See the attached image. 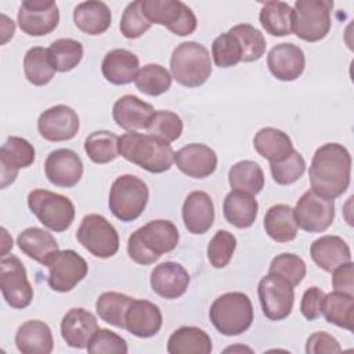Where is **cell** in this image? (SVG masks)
Instances as JSON below:
<instances>
[{
	"mask_svg": "<svg viewBox=\"0 0 354 354\" xmlns=\"http://www.w3.org/2000/svg\"><path fill=\"white\" fill-rule=\"evenodd\" d=\"M86 348L93 354H126L129 351L126 340L105 328L97 329Z\"/></svg>",
	"mask_w": 354,
	"mask_h": 354,
	"instance_id": "cell-50",
	"label": "cell"
},
{
	"mask_svg": "<svg viewBox=\"0 0 354 354\" xmlns=\"http://www.w3.org/2000/svg\"><path fill=\"white\" fill-rule=\"evenodd\" d=\"M171 75L169 71L159 64H147L138 69L134 84L147 95H160L166 93L171 86Z\"/></svg>",
	"mask_w": 354,
	"mask_h": 354,
	"instance_id": "cell-41",
	"label": "cell"
},
{
	"mask_svg": "<svg viewBox=\"0 0 354 354\" xmlns=\"http://www.w3.org/2000/svg\"><path fill=\"white\" fill-rule=\"evenodd\" d=\"M138 69V57L126 48H115L108 51L101 64V71L105 80L116 86L134 82Z\"/></svg>",
	"mask_w": 354,
	"mask_h": 354,
	"instance_id": "cell-26",
	"label": "cell"
},
{
	"mask_svg": "<svg viewBox=\"0 0 354 354\" xmlns=\"http://www.w3.org/2000/svg\"><path fill=\"white\" fill-rule=\"evenodd\" d=\"M264 230L267 235L277 242L293 241L297 235L293 209L283 203L271 206L264 216Z\"/></svg>",
	"mask_w": 354,
	"mask_h": 354,
	"instance_id": "cell-34",
	"label": "cell"
},
{
	"mask_svg": "<svg viewBox=\"0 0 354 354\" xmlns=\"http://www.w3.org/2000/svg\"><path fill=\"white\" fill-rule=\"evenodd\" d=\"M171 77L184 87L202 86L212 73L209 50L196 41L178 44L170 57Z\"/></svg>",
	"mask_w": 354,
	"mask_h": 354,
	"instance_id": "cell-5",
	"label": "cell"
},
{
	"mask_svg": "<svg viewBox=\"0 0 354 354\" xmlns=\"http://www.w3.org/2000/svg\"><path fill=\"white\" fill-rule=\"evenodd\" d=\"M293 288L286 279L275 274L268 272L260 279L257 286L259 300L263 314L268 319L282 321L292 313L295 303Z\"/></svg>",
	"mask_w": 354,
	"mask_h": 354,
	"instance_id": "cell-13",
	"label": "cell"
},
{
	"mask_svg": "<svg viewBox=\"0 0 354 354\" xmlns=\"http://www.w3.org/2000/svg\"><path fill=\"white\" fill-rule=\"evenodd\" d=\"M308 177L315 194L326 199L343 195L351 180V155L348 149L339 142L321 145L313 156Z\"/></svg>",
	"mask_w": 354,
	"mask_h": 354,
	"instance_id": "cell-1",
	"label": "cell"
},
{
	"mask_svg": "<svg viewBox=\"0 0 354 354\" xmlns=\"http://www.w3.org/2000/svg\"><path fill=\"white\" fill-rule=\"evenodd\" d=\"M148 198V187L141 178L133 174H122L111 185L108 206L116 218L130 223L142 214Z\"/></svg>",
	"mask_w": 354,
	"mask_h": 354,
	"instance_id": "cell-6",
	"label": "cell"
},
{
	"mask_svg": "<svg viewBox=\"0 0 354 354\" xmlns=\"http://www.w3.org/2000/svg\"><path fill=\"white\" fill-rule=\"evenodd\" d=\"M133 299L119 292H104L95 301L97 314L102 321L116 328L124 329L126 313Z\"/></svg>",
	"mask_w": 354,
	"mask_h": 354,
	"instance_id": "cell-40",
	"label": "cell"
},
{
	"mask_svg": "<svg viewBox=\"0 0 354 354\" xmlns=\"http://www.w3.org/2000/svg\"><path fill=\"white\" fill-rule=\"evenodd\" d=\"M83 170L80 156L68 148H59L50 152L44 162L46 177L55 187H75L80 181Z\"/></svg>",
	"mask_w": 354,
	"mask_h": 354,
	"instance_id": "cell-17",
	"label": "cell"
},
{
	"mask_svg": "<svg viewBox=\"0 0 354 354\" xmlns=\"http://www.w3.org/2000/svg\"><path fill=\"white\" fill-rule=\"evenodd\" d=\"M342 347L339 342L326 332H315L308 336L306 342L307 354H322V353H340Z\"/></svg>",
	"mask_w": 354,
	"mask_h": 354,
	"instance_id": "cell-52",
	"label": "cell"
},
{
	"mask_svg": "<svg viewBox=\"0 0 354 354\" xmlns=\"http://www.w3.org/2000/svg\"><path fill=\"white\" fill-rule=\"evenodd\" d=\"M212 350L210 336L198 326H181L167 340L170 354H210Z\"/></svg>",
	"mask_w": 354,
	"mask_h": 354,
	"instance_id": "cell-32",
	"label": "cell"
},
{
	"mask_svg": "<svg viewBox=\"0 0 354 354\" xmlns=\"http://www.w3.org/2000/svg\"><path fill=\"white\" fill-rule=\"evenodd\" d=\"M332 10L330 0H296L292 32L308 43L322 40L330 30Z\"/></svg>",
	"mask_w": 354,
	"mask_h": 354,
	"instance_id": "cell-7",
	"label": "cell"
},
{
	"mask_svg": "<svg viewBox=\"0 0 354 354\" xmlns=\"http://www.w3.org/2000/svg\"><path fill=\"white\" fill-rule=\"evenodd\" d=\"M0 289L12 308H25L32 303L33 288L22 261L14 254L3 256L0 260Z\"/></svg>",
	"mask_w": 354,
	"mask_h": 354,
	"instance_id": "cell-12",
	"label": "cell"
},
{
	"mask_svg": "<svg viewBox=\"0 0 354 354\" xmlns=\"http://www.w3.org/2000/svg\"><path fill=\"white\" fill-rule=\"evenodd\" d=\"M310 254L314 263L326 272L351 261V252L346 241L337 235H324L311 243Z\"/></svg>",
	"mask_w": 354,
	"mask_h": 354,
	"instance_id": "cell-27",
	"label": "cell"
},
{
	"mask_svg": "<svg viewBox=\"0 0 354 354\" xmlns=\"http://www.w3.org/2000/svg\"><path fill=\"white\" fill-rule=\"evenodd\" d=\"M225 353H228V351H249V353H252V350L249 348V347H245V346H231V347H227L225 350H224Z\"/></svg>",
	"mask_w": 354,
	"mask_h": 354,
	"instance_id": "cell-55",
	"label": "cell"
},
{
	"mask_svg": "<svg viewBox=\"0 0 354 354\" xmlns=\"http://www.w3.org/2000/svg\"><path fill=\"white\" fill-rule=\"evenodd\" d=\"M162 313L156 304L148 300L133 299L126 313L124 329L137 337L145 339L155 336L162 328Z\"/></svg>",
	"mask_w": 354,
	"mask_h": 354,
	"instance_id": "cell-22",
	"label": "cell"
},
{
	"mask_svg": "<svg viewBox=\"0 0 354 354\" xmlns=\"http://www.w3.org/2000/svg\"><path fill=\"white\" fill-rule=\"evenodd\" d=\"M267 66L278 80L293 82L301 76L306 68V55L293 43H279L268 51Z\"/></svg>",
	"mask_w": 354,
	"mask_h": 354,
	"instance_id": "cell-19",
	"label": "cell"
},
{
	"mask_svg": "<svg viewBox=\"0 0 354 354\" xmlns=\"http://www.w3.org/2000/svg\"><path fill=\"white\" fill-rule=\"evenodd\" d=\"M79 116L71 106L59 104L40 113L37 130L40 136L53 142L72 140L79 131Z\"/></svg>",
	"mask_w": 354,
	"mask_h": 354,
	"instance_id": "cell-16",
	"label": "cell"
},
{
	"mask_svg": "<svg viewBox=\"0 0 354 354\" xmlns=\"http://www.w3.org/2000/svg\"><path fill=\"white\" fill-rule=\"evenodd\" d=\"M228 183L232 189L257 195L264 187V173L259 163L253 160H241L231 166Z\"/></svg>",
	"mask_w": 354,
	"mask_h": 354,
	"instance_id": "cell-38",
	"label": "cell"
},
{
	"mask_svg": "<svg viewBox=\"0 0 354 354\" xmlns=\"http://www.w3.org/2000/svg\"><path fill=\"white\" fill-rule=\"evenodd\" d=\"M174 163L188 177L206 178L217 167V155L210 147L194 142L174 152Z\"/></svg>",
	"mask_w": 354,
	"mask_h": 354,
	"instance_id": "cell-20",
	"label": "cell"
},
{
	"mask_svg": "<svg viewBox=\"0 0 354 354\" xmlns=\"http://www.w3.org/2000/svg\"><path fill=\"white\" fill-rule=\"evenodd\" d=\"M180 234L169 220H152L136 230L127 241L129 257L137 264H152L163 253L176 249Z\"/></svg>",
	"mask_w": 354,
	"mask_h": 354,
	"instance_id": "cell-2",
	"label": "cell"
},
{
	"mask_svg": "<svg viewBox=\"0 0 354 354\" xmlns=\"http://www.w3.org/2000/svg\"><path fill=\"white\" fill-rule=\"evenodd\" d=\"M212 55L218 68L235 66L242 58L239 41L230 32L221 33L212 43Z\"/></svg>",
	"mask_w": 354,
	"mask_h": 354,
	"instance_id": "cell-48",
	"label": "cell"
},
{
	"mask_svg": "<svg viewBox=\"0 0 354 354\" xmlns=\"http://www.w3.org/2000/svg\"><path fill=\"white\" fill-rule=\"evenodd\" d=\"M259 19L271 36H286L292 33L293 8L285 1H267L263 3Z\"/></svg>",
	"mask_w": 354,
	"mask_h": 354,
	"instance_id": "cell-35",
	"label": "cell"
},
{
	"mask_svg": "<svg viewBox=\"0 0 354 354\" xmlns=\"http://www.w3.org/2000/svg\"><path fill=\"white\" fill-rule=\"evenodd\" d=\"M33 145L17 136H10L0 148V170H1V188L12 184L18 176V170L29 167L35 162Z\"/></svg>",
	"mask_w": 354,
	"mask_h": 354,
	"instance_id": "cell-18",
	"label": "cell"
},
{
	"mask_svg": "<svg viewBox=\"0 0 354 354\" xmlns=\"http://www.w3.org/2000/svg\"><path fill=\"white\" fill-rule=\"evenodd\" d=\"M73 21L83 33L97 36L108 30L112 22V14L104 1H83L75 7Z\"/></svg>",
	"mask_w": 354,
	"mask_h": 354,
	"instance_id": "cell-30",
	"label": "cell"
},
{
	"mask_svg": "<svg viewBox=\"0 0 354 354\" xmlns=\"http://www.w3.org/2000/svg\"><path fill=\"white\" fill-rule=\"evenodd\" d=\"M268 272L286 279L292 286H297L304 279L307 267L304 260L297 254L281 253L272 259Z\"/></svg>",
	"mask_w": 354,
	"mask_h": 354,
	"instance_id": "cell-44",
	"label": "cell"
},
{
	"mask_svg": "<svg viewBox=\"0 0 354 354\" xmlns=\"http://www.w3.org/2000/svg\"><path fill=\"white\" fill-rule=\"evenodd\" d=\"M50 58L57 72H69L83 58V46L75 39H58L48 47Z\"/></svg>",
	"mask_w": 354,
	"mask_h": 354,
	"instance_id": "cell-43",
	"label": "cell"
},
{
	"mask_svg": "<svg viewBox=\"0 0 354 354\" xmlns=\"http://www.w3.org/2000/svg\"><path fill=\"white\" fill-rule=\"evenodd\" d=\"M148 134L155 136L166 142L176 141L183 133L181 118L171 111H155L148 127Z\"/></svg>",
	"mask_w": 354,
	"mask_h": 354,
	"instance_id": "cell-45",
	"label": "cell"
},
{
	"mask_svg": "<svg viewBox=\"0 0 354 354\" xmlns=\"http://www.w3.org/2000/svg\"><path fill=\"white\" fill-rule=\"evenodd\" d=\"M183 221L188 232L205 234L214 221V205L205 191H192L183 203Z\"/></svg>",
	"mask_w": 354,
	"mask_h": 354,
	"instance_id": "cell-25",
	"label": "cell"
},
{
	"mask_svg": "<svg viewBox=\"0 0 354 354\" xmlns=\"http://www.w3.org/2000/svg\"><path fill=\"white\" fill-rule=\"evenodd\" d=\"M293 213L297 227L303 231L324 232L335 220V202L308 189L299 198Z\"/></svg>",
	"mask_w": 354,
	"mask_h": 354,
	"instance_id": "cell-14",
	"label": "cell"
},
{
	"mask_svg": "<svg viewBox=\"0 0 354 354\" xmlns=\"http://www.w3.org/2000/svg\"><path fill=\"white\" fill-rule=\"evenodd\" d=\"M151 22L147 19V17L142 12L141 8V0H136L130 3L120 18V32L127 39H137L142 36L149 28Z\"/></svg>",
	"mask_w": 354,
	"mask_h": 354,
	"instance_id": "cell-49",
	"label": "cell"
},
{
	"mask_svg": "<svg viewBox=\"0 0 354 354\" xmlns=\"http://www.w3.org/2000/svg\"><path fill=\"white\" fill-rule=\"evenodd\" d=\"M259 203L254 195L232 189L223 202V213L225 220L236 228H249L257 218Z\"/></svg>",
	"mask_w": 354,
	"mask_h": 354,
	"instance_id": "cell-29",
	"label": "cell"
},
{
	"mask_svg": "<svg viewBox=\"0 0 354 354\" xmlns=\"http://www.w3.org/2000/svg\"><path fill=\"white\" fill-rule=\"evenodd\" d=\"M141 8L151 24L163 25L177 36H188L198 26L192 10L180 0H141Z\"/></svg>",
	"mask_w": 354,
	"mask_h": 354,
	"instance_id": "cell-9",
	"label": "cell"
},
{
	"mask_svg": "<svg viewBox=\"0 0 354 354\" xmlns=\"http://www.w3.org/2000/svg\"><path fill=\"white\" fill-rule=\"evenodd\" d=\"M15 346L22 354H50L54 348L50 326L40 319L24 322L15 333Z\"/></svg>",
	"mask_w": 354,
	"mask_h": 354,
	"instance_id": "cell-28",
	"label": "cell"
},
{
	"mask_svg": "<svg viewBox=\"0 0 354 354\" xmlns=\"http://www.w3.org/2000/svg\"><path fill=\"white\" fill-rule=\"evenodd\" d=\"M76 238L88 253L100 259H109L119 250V234L101 214L84 216L76 231Z\"/></svg>",
	"mask_w": 354,
	"mask_h": 354,
	"instance_id": "cell-10",
	"label": "cell"
},
{
	"mask_svg": "<svg viewBox=\"0 0 354 354\" xmlns=\"http://www.w3.org/2000/svg\"><path fill=\"white\" fill-rule=\"evenodd\" d=\"M58 22L59 11L53 0H25L18 8V25L29 36L48 35Z\"/></svg>",
	"mask_w": 354,
	"mask_h": 354,
	"instance_id": "cell-15",
	"label": "cell"
},
{
	"mask_svg": "<svg viewBox=\"0 0 354 354\" xmlns=\"http://www.w3.org/2000/svg\"><path fill=\"white\" fill-rule=\"evenodd\" d=\"M236 37L241 46L243 62H253L260 59L266 53V39L263 33L250 24H239L228 30Z\"/></svg>",
	"mask_w": 354,
	"mask_h": 354,
	"instance_id": "cell-42",
	"label": "cell"
},
{
	"mask_svg": "<svg viewBox=\"0 0 354 354\" xmlns=\"http://www.w3.org/2000/svg\"><path fill=\"white\" fill-rule=\"evenodd\" d=\"M1 19H3V24H1V35H3L1 44H6L7 40L14 36L15 25H14V22H12V19H10L8 17H6L4 14H1Z\"/></svg>",
	"mask_w": 354,
	"mask_h": 354,
	"instance_id": "cell-54",
	"label": "cell"
},
{
	"mask_svg": "<svg viewBox=\"0 0 354 354\" xmlns=\"http://www.w3.org/2000/svg\"><path fill=\"white\" fill-rule=\"evenodd\" d=\"M209 318L221 335L236 336L250 328L253 322V306L248 295L228 292L212 303Z\"/></svg>",
	"mask_w": 354,
	"mask_h": 354,
	"instance_id": "cell-4",
	"label": "cell"
},
{
	"mask_svg": "<svg viewBox=\"0 0 354 354\" xmlns=\"http://www.w3.org/2000/svg\"><path fill=\"white\" fill-rule=\"evenodd\" d=\"M28 206L37 220L54 232L68 230L75 220L72 201L48 189H33L28 195Z\"/></svg>",
	"mask_w": 354,
	"mask_h": 354,
	"instance_id": "cell-8",
	"label": "cell"
},
{
	"mask_svg": "<svg viewBox=\"0 0 354 354\" xmlns=\"http://www.w3.org/2000/svg\"><path fill=\"white\" fill-rule=\"evenodd\" d=\"M321 314L329 324L353 330L354 296L336 290L325 295Z\"/></svg>",
	"mask_w": 354,
	"mask_h": 354,
	"instance_id": "cell-36",
	"label": "cell"
},
{
	"mask_svg": "<svg viewBox=\"0 0 354 354\" xmlns=\"http://www.w3.org/2000/svg\"><path fill=\"white\" fill-rule=\"evenodd\" d=\"M97 329L94 314L82 307L71 308L61 321V336L73 348H86Z\"/></svg>",
	"mask_w": 354,
	"mask_h": 354,
	"instance_id": "cell-24",
	"label": "cell"
},
{
	"mask_svg": "<svg viewBox=\"0 0 354 354\" xmlns=\"http://www.w3.org/2000/svg\"><path fill=\"white\" fill-rule=\"evenodd\" d=\"M332 286L336 292L354 296V264L343 263L332 271Z\"/></svg>",
	"mask_w": 354,
	"mask_h": 354,
	"instance_id": "cell-53",
	"label": "cell"
},
{
	"mask_svg": "<svg viewBox=\"0 0 354 354\" xmlns=\"http://www.w3.org/2000/svg\"><path fill=\"white\" fill-rule=\"evenodd\" d=\"M119 153L149 173L167 171L174 162V151L169 142L136 131H127L119 137Z\"/></svg>",
	"mask_w": 354,
	"mask_h": 354,
	"instance_id": "cell-3",
	"label": "cell"
},
{
	"mask_svg": "<svg viewBox=\"0 0 354 354\" xmlns=\"http://www.w3.org/2000/svg\"><path fill=\"white\" fill-rule=\"evenodd\" d=\"M188 285V271L178 263H160L151 272V288L156 295L163 299L171 300L183 296Z\"/></svg>",
	"mask_w": 354,
	"mask_h": 354,
	"instance_id": "cell-23",
	"label": "cell"
},
{
	"mask_svg": "<svg viewBox=\"0 0 354 354\" xmlns=\"http://www.w3.org/2000/svg\"><path fill=\"white\" fill-rule=\"evenodd\" d=\"M153 113L155 109L151 104L131 94L120 97L112 108L113 120L126 131L147 130Z\"/></svg>",
	"mask_w": 354,
	"mask_h": 354,
	"instance_id": "cell-21",
	"label": "cell"
},
{
	"mask_svg": "<svg viewBox=\"0 0 354 354\" xmlns=\"http://www.w3.org/2000/svg\"><path fill=\"white\" fill-rule=\"evenodd\" d=\"M46 267L48 268V286L61 293L71 292L88 271L86 260L72 249L55 252L46 263Z\"/></svg>",
	"mask_w": 354,
	"mask_h": 354,
	"instance_id": "cell-11",
	"label": "cell"
},
{
	"mask_svg": "<svg viewBox=\"0 0 354 354\" xmlns=\"http://www.w3.org/2000/svg\"><path fill=\"white\" fill-rule=\"evenodd\" d=\"M17 243L24 254L43 266H46L48 259L59 250L55 238L48 231L39 227L24 230L18 235Z\"/></svg>",
	"mask_w": 354,
	"mask_h": 354,
	"instance_id": "cell-31",
	"label": "cell"
},
{
	"mask_svg": "<svg viewBox=\"0 0 354 354\" xmlns=\"http://www.w3.org/2000/svg\"><path fill=\"white\" fill-rule=\"evenodd\" d=\"M253 147L257 153L270 160V163L283 160L295 149L290 137L275 127L260 129L253 138Z\"/></svg>",
	"mask_w": 354,
	"mask_h": 354,
	"instance_id": "cell-33",
	"label": "cell"
},
{
	"mask_svg": "<svg viewBox=\"0 0 354 354\" xmlns=\"http://www.w3.org/2000/svg\"><path fill=\"white\" fill-rule=\"evenodd\" d=\"M270 170L272 180L279 185H290L296 183L306 171V162L301 153L296 149L290 152L288 158L279 162H271Z\"/></svg>",
	"mask_w": 354,
	"mask_h": 354,
	"instance_id": "cell-46",
	"label": "cell"
},
{
	"mask_svg": "<svg viewBox=\"0 0 354 354\" xmlns=\"http://www.w3.org/2000/svg\"><path fill=\"white\" fill-rule=\"evenodd\" d=\"M324 299L325 292L318 286H311L303 293L300 301V311L307 321H314L321 315Z\"/></svg>",
	"mask_w": 354,
	"mask_h": 354,
	"instance_id": "cell-51",
	"label": "cell"
},
{
	"mask_svg": "<svg viewBox=\"0 0 354 354\" xmlns=\"http://www.w3.org/2000/svg\"><path fill=\"white\" fill-rule=\"evenodd\" d=\"M84 151L91 162L105 165L115 160L119 153V137L106 130L88 134L84 140Z\"/></svg>",
	"mask_w": 354,
	"mask_h": 354,
	"instance_id": "cell-39",
	"label": "cell"
},
{
	"mask_svg": "<svg viewBox=\"0 0 354 354\" xmlns=\"http://www.w3.org/2000/svg\"><path fill=\"white\" fill-rule=\"evenodd\" d=\"M24 72L28 82L35 86L50 83L57 71L50 58L48 48L40 46L29 48L24 57Z\"/></svg>",
	"mask_w": 354,
	"mask_h": 354,
	"instance_id": "cell-37",
	"label": "cell"
},
{
	"mask_svg": "<svg viewBox=\"0 0 354 354\" xmlns=\"http://www.w3.org/2000/svg\"><path fill=\"white\" fill-rule=\"evenodd\" d=\"M236 238L227 230H218L207 245V259L214 268H224L232 259Z\"/></svg>",
	"mask_w": 354,
	"mask_h": 354,
	"instance_id": "cell-47",
	"label": "cell"
}]
</instances>
